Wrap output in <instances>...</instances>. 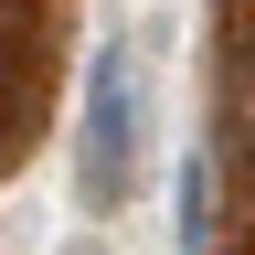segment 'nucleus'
I'll return each mask as SVG.
<instances>
[{"mask_svg":"<svg viewBox=\"0 0 255 255\" xmlns=\"http://www.w3.org/2000/svg\"><path fill=\"white\" fill-rule=\"evenodd\" d=\"M75 181L96 213L128 202V181H138V64H128V43L107 32V53H96L85 75V149H75Z\"/></svg>","mask_w":255,"mask_h":255,"instance_id":"nucleus-1","label":"nucleus"},{"mask_svg":"<svg viewBox=\"0 0 255 255\" xmlns=\"http://www.w3.org/2000/svg\"><path fill=\"white\" fill-rule=\"evenodd\" d=\"M202 245H213V170L181 159V255H202Z\"/></svg>","mask_w":255,"mask_h":255,"instance_id":"nucleus-2","label":"nucleus"},{"mask_svg":"<svg viewBox=\"0 0 255 255\" xmlns=\"http://www.w3.org/2000/svg\"><path fill=\"white\" fill-rule=\"evenodd\" d=\"M223 43H234V64L255 75V0H223Z\"/></svg>","mask_w":255,"mask_h":255,"instance_id":"nucleus-3","label":"nucleus"}]
</instances>
